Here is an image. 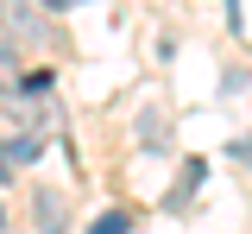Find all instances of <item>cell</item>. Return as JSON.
<instances>
[{
	"mask_svg": "<svg viewBox=\"0 0 252 234\" xmlns=\"http://www.w3.org/2000/svg\"><path fill=\"white\" fill-rule=\"evenodd\" d=\"M0 32L13 38V44H19V38H26V44H44V38H51V19L38 13V0H0Z\"/></svg>",
	"mask_w": 252,
	"mask_h": 234,
	"instance_id": "6da1fadb",
	"label": "cell"
},
{
	"mask_svg": "<svg viewBox=\"0 0 252 234\" xmlns=\"http://www.w3.org/2000/svg\"><path fill=\"white\" fill-rule=\"evenodd\" d=\"M32 228H38V234H63V228H69V202H63V190H51V184L32 190Z\"/></svg>",
	"mask_w": 252,
	"mask_h": 234,
	"instance_id": "7a4b0ae2",
	"label": "cell"
},
{
	"mask_svg": "<svg viewBox=\"0 0 252 234\" xmlns=\"http://www.w3.org/2000/svg\"><path fill=\"white\" fill-rule=\"evenodd\" d=\"M19 76H26V64H19V51H13V44L0 38V95H13V89H19Z\"/></svg>",
	"mask_w": 252,
	"mask_h": 234,
	"instance_id": "3957f363",
	"label": "cell"
},
{
	"mask_svg": "<svg viewBox=\"0 0 252 234\" xmlns=\"http://www.w3.org/2000/svg\"><path fill=\"white\" fill-rule=\"evenodd\" d=\"M6 152H13V165H38V133H19V139H6Z\"/></svg>",
	"mask_w": 252,
	"mask_h": 234,
	"instance_id": "277c9868",
	"label": "cell"
},
{
	"mask_svg": "<svg viewBox=\"0 0 252 234\" xmlns=\"http://www.w3.org/2000/svg\"><path fill=\"white\" fill-rule=\"evenodd\" d=\"M139 139H145V146H164V120H158V108H145V120H139Z\"/></svg>",
	"mask_w": 252,
	"mask_h": 234,
	"instance_id": "5b68a950",
	"label": "cell"
},
{
	"mask_svg": "<svg viewBox=\"0 0 252 234\" xmlns=\"http://www.w3.org/2000/svg\"><path fill=\"white\" fill-rule=\"evenodd\" d=\"M126 222H132V215H126V209H107V215H101V222H94L89 234H126Z\"/></svg>",
	"mask_w": 252,
	"mask_h": 234,
	"instance_id": "8992f818",
	"label": "cell"
},
{
	"mask_svg": "<svg viewBox=\"0 0 252 234\" xmlns=\"http://www.w3.org/2000/svg\"><path fill=\"white\" fill-rule=\"evenodd\" d=\"M13 171H19V165H13V152H6V139H0V184H13Z\"/></svg>",
	"mask_w": 252,
	"mask_h": 234,
	"instance_id": "52a82bcc",
	"label": "cell"
},
{
	"mask_svg": "<svg viewBox=\"0 0 252 234\" xmlns=\"http://www.w3.org/2000/svg\"><path fill=\"white\" fill-rule=\"evenodd\" d=\"M38 6H69V0H38Z\"/></svg>",
	"mask_w": 252,
	"mask_h": 234,
	"instance_id": "ba28073f",
	"label": "cell"
},
{
	"mask_svg": "<svg viewBox=\"0 0 252 234\" xmlns=\"http://www.w3.org/2000/svg\"><path fill=\"white\" fill-rule=\"evenodd\" d=\"M0 234H6V209H0Z\"/></svg>",
	"mask_w": 252,
	"mask_h": 234,
	"instance_id": "9c48e42d",
	"label": "cell"
}]
</instances>
